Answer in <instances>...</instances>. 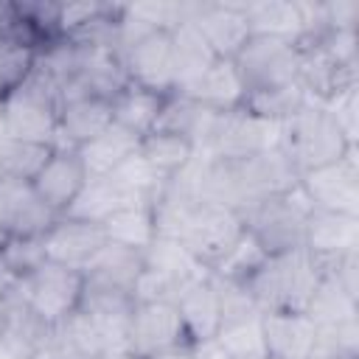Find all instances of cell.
Wrapping results in <instances>:
<instances>
[{"label": "cell", "instance_id": "cell-20", "mask_svg": "<svg viewBox=\"0 0 359 359\" xmlns=\"http://www.w3.org/2000/svg\"><path fill=\"white\" fill-rule=\"evenodd\" d=\"M241 168V180L250 196V205L266 199V196H278L286 194L297 185L300 171L294 168V163L289 160V154L283 149H272V151H261L255 157L247 160H236Z\"/></svg>", "mask_w": 359, "mask_h": 359}, {"label": "cell", "instance_id": "cell-18", "mask_svg": "<svg viewBox=\"0 0 359 359\" xmlns=\"http://www.w3.org/2000/svg\"><path fill=\"white\" fill-rule=\"evenodd\" d=\"M84 182H87V171H84L76 149H53V154L48 157V163L31 180L36 196L56 216H62L70 208V202L76 199V194L81 191Z\"/></svg>", "mask_w": 359, "mask_h": 359}, {"label": "cell", "instance_id": "cell-24", "mask_svg": "<svg viewBox=\"0 0 359 359\" xmlns=\"http://www.w3.org/2000/svg\"><path fill=\"white\" fill-rule=\"evenodd\" d=\"M140 269H143V252L140 250L107 241L81 272H84L87 283L115 289V292H123L132 297V286H135Z\"/></svg>", "mask_w": 359, "mask_h": 359}, {"label": "cell", "instance_id": "cell-14", "mask_svg": "<svg viewBox=\"0 0 359 359\" xmlns=\"http://www.w3.org/2000/svg\"><path fill=\"white\" fill-rule=\"evenodd\" d=\"M323 269L342 255L359 252V216L314 210L303 224V244H300Z\"/></svg>", "mask_w": 359, "mask_h": 359}, {"label": "cell", "instance_id": "cell-37", "mask_svg": "<svg viewBox=\"0 0 359 359\" xmlns=\"http://www.w3.org/2000/svg\"><path fill=\"white\" fill-rule=\"evenodd\" d=\"M50 154H53V146H45V143L6 140V146H3V177L31 182L39 174V168L48 163Z\"/></svg>", "mask_w": 359, "mask_h": 359}, {"label": "cell", "instance_id": "cell-1", "mask_svg": "<svg viewBox=\"0 0 359 359\" xmlns=\"http://www.w3.org/2000/svg\"><path fill=\"white\" fill-rule=\"evenodd\" d=\"M320 278H323V266L303 247H297L269 255L264 266L244 286L250 289L261 311H278V309L303 311Z\"/></svg>", "mask_w": 359, "mask_h": 359}, {"label": "cell", "instance_id": "cell-21", "mask_svg": "<svg viewBox=\"0 0 359 359\" xmlns=\"http://www.w3.org/2000/svg\"><path fill=\"white\" fill-rule=\"evenodd\" d=\"M180 93L213 112L238 109V107H244V98H247V87H244L241 73L233 59H216L194 84H188Z\"/></svg>", "mask_w": 359, "mask_h": 359}, {"label": "cell", "instance_id": "cell-34", "mask_svg": "<svg viewBox=\"0 0 359 359\" xmlns=\"http://www.w3.org/2000/svg\"><path fill=\"white\" fill-rule=\"evenodd\" d=\"M266 258L269 252L264 250V244L250 230H244L241 238L210 266V275L219 280H230V283H247L264 266Z\"/></svg>", "mask_w": 359, "mask_h": 359}, {"label": "cell", "instance_id": "cell-49", "mask_svg": "<svg viewBox=\"0 0 359 359\" xmlns=\"http://www.w3.org/2000/svg\"><path fill=\"white\" fill-rule=\"evenodd\" d=\"M309 359H325V356H309Z\"/></svg>", "mask_w": 359, "mask_h": 359}, {"label": "cell", "instance_id": "cell-13", "mask_svg": "<svg viewBox=\"0 0 359 359\" xmlns=\"http://www.w3.org/2000/svg\"><path fill=\"white\" fill-rule=\"evenodd\" d=\"M188 20L219 59H236L252 36L244 3H191Z\"/></svg>", "mask_w": 359, "mask_h": 359}, {"label": "cell", "instance_id": "cell-29", "mask_svg": "<svg viewBox=\"0 0 359 359\" xmlns=\"http://www.w3.org/2000/svg\"><path fill=\"white\" fill-rule=\"evenodd\" d=\"M244 14L252 36H269V39H283L294 45L303 39V17H300L297 0L244 3Z\"/></svg>", "mask_w": 359, "mask_h": 359}, {"label": "cell", "instance_id": "cell-22", "mask_svg": "<svg viewBox=\"0 0 359 359\" xmlns=\"http://www.w3.org/2000/svg\"><path fill=\"white\" fill-rule=\"evenodd\" d=\"M177 311L185 325V337L191 345L213 339L222 325V311H219V294L213 278H202L191 283L180 297H177Z\"/></svg>", "mask_w": 359, "mask_h": 359}, {"label": "cell", "instance_id": "cell-17", "mask_svg": "<svg viewBox=\"0 0 359 359\" xmlns=\"http://www.w3.org/2000/svg\"><path fill=\"white\" fill-rule=\"evenodd\" d=\"M266 359H309L317 345V325L306 311H261Z\"/></svg>", "mask_w": 359, "mask_h": 359}, {"label": "cell", "instance_id": "cell-39", "mask_svg": "<svg viewBox=\"0 0 359 359\" xmlns=\"http://www.w3.org/2000/svg\"><path fill=\"white\" fill-rule=\"evenodd\" d=\"M314 356H325V359H356L359 356V317L342 320L337 325L317 328Z\"/></svg>", "mask_w": 359, "mask_h": 359}, {"label": "cell", "instance_id": "cell-5", "mask_svg": "<svg viewBox=\"0 0 359 359\" xmlns=\"http://www.w3.org/2000/svg\"><path fill=\"white\" fill-rule=\"evenodd\" d=\"M11 289L48 323L59 325L65 317H70L84 292V272L73 266H62L53 261H45L25 278L14 280Z\"/></svg>", "mask_w": 359, "mask_h": 359}, {"label": "cell", "instance_id": "cell-40", "mask_svg": "<svg viewBox=\"0 0 359 359\" xmlns=\"http://www.w3.org/2000/svg\"><path fill=\"white\" fill-rule=\"evenodd\" d=\"M185 289L188 286H182L180 280L143 266L132 286V303H177Z\"/></svg>", "mask_w": 359, "mask_h": 359}, {"label": "cell", "instance_id": "cell-9", "mask_svg": "<svg viewBox=\"0 0 359 359\" xmlns=\"http://www.w3.org/2000/svg\"><path fill=\"white\" fill-rule=\"evenodd\" d=\"M300 191L311 202L314 210H331V213H348L359 216V163H356V146L345 151V157L303 171L297 180Z\"/></svg>", "mask_w": 359, "mask_h": 359}, {"label": "cell", "instance_id": "cell-4", "mask_svg": "<svg viewBox=\"0 0 359 359\" xmlns=\"http://www.w3.org/2000/svg\"><path fill=\"white\" fill-rule=\"evenodd\" d=\"M309 213H311V202L306 199L300 185H294L286 194L266 196L250 205L241 216H244V227L264 244L269 255H275V252L297 250L303 244V224Z\"/></svg>", "mask_w": 359, "mask_h": 359}, {"label": "cell", "instance_id": "cell-15", "mask_svg": "<svg viewBox=\"0 0 359 359\" xmlns=\"http://www.w3.org/2000/svg\"><path fill=\"white\" fill-rule=\"evenodd\" d=\"M59 216L36 196L34 185L0 177V230L3 236H45Z\"/></svg>", "mask_w": 359, "mask_h": 359}, {"label": "cell", "instance_id": "cell-42", "mask_svg": "<svg viewBox=\"0 0 359 359\" xmlns=\"http://www.w3.org/2000/svg\"><path fill=\"white\" fill-rule=\"evenodd\" d=\"M325 28L328 31H356L359 3L356 0H325Z\"/></svg>", "mask_w": 359, "mask_h": 359}, {"label": "cell", "instance_id": "cell-45", "mask_svg": "<svg viewBox=\"0 0 359 359\" xmlns=\"http://www.w3.org/2000/svg\"><path fill=\"white\" fill-rule=\"evenodd\" d=\"M14 280H11V275H8V269H6V264H3V258H0V292L3 289H8Z\"/></svg>", "mask_w": 359, "mask_h": 359}, {"label": "cell", "instance_id": "cell-31", "mask_svg": "<svg viewBox=\"0 0 359 359\" xmlns=\"http://www.w3.org/2000/svg\"><path fill=\"white\" fill-rule=\"evenodd\" d=\"M140 154L168 180L196 157V146L185 135L154 129L146 137H140Z\"/></svg>", "mask_w": 359, "mask_h": 359}, {"label": "cell", "instance_id": "cell-19", "mask_svg": "<svg viewBox=\"0 0 359 359\" xmlns=\"http://www.w3.org/2000/svg\"><path fill=\"white\" fill-rule=\"evenodd\" d=\"M112 123V98L104 95H76L59 104L56 149H79Z\"/></svg>", "mask_w": 359, "mask_h": 359}, {"label": "cell", "instance_id": "cell-3", "mask_svg": "<svg viewBox=\"0 0 359 359\" xmlns=\"http://www.w3.org/2000/svg\"><path fill=\"white\" fill-rule=\"evenodd\" d=\"M280 149L289 154L294 168L303 174V171H311V168H320V165H328L345 157V151L353 146L345 140L331 112L320 101H309L283 123Z\"/></svg>", "mask_w": 359, "mask_h": 359}, {"label": "cell", "instance_id": "cell-36", "mask_svg": "<svg viewBox=\"0 0 359 359\" xmlns=\"http://www.w3.org/2000/svg\"><path fill=\"white\" fill-rule=\"evenodd\" d=\"M216 342L224 348L230 359H266L264 351V334H261V317L222 325L216 334Z\"/></svg>", "mask_w": 359, "mask_h": 359}, {"label": "cell", "instance_id": "cell-26", "mask_svg": "<svg viewBox=\"0 0 359 359\" xmlns=\"http://www.w3.org/2000/svg\"><path fill=\"white\" fill-rule=\"evenodd\" d=\"M171 50H174V93L194 84L219 59L191 20H182L177 28H171Z\"/></svg>", "mask_w": 359, "mask_h": 359}, {"label": "cell", "instance_id": "cell-12", "mask_svg": "<svg viewBox=\"0 0 359 359\" xmlns=\"http://www.w3.org/2000/svg\"><path fill=\"white\" fill-rule=\"evenodd\" d=\"M123 70L129 84L151 90L157 95L174 93V50L171 31H154L123 48Z\"/></svg>", "mask_w": 359, "mask_h": 359}, {"label": "cell", "instance_id": "cell-27", "mask_svg": "<svg viewBox=\"0 0 359 359\" xmlns=\"http://www.w3.org/2000/svg\"><path fill=\"white\" fill-rule=\"evenodd\" d=\"M143 266L154 269L160 275H168L180 280L182 286H191L210 275V269L180 241L171 236H154L151 244L143 250Z\"/></svg>", "mask_w": 359, "mask_h": 359}, {"label": "cell", "instance_id": "cell-41", "mask_svg": "<svg viewBox=\"0 0 359 359\" xmlns=\"http://www.w3.org/2000/svg\"><path fill=\"white\" fill-rule=\"evenodd\" d=\"M323 107L331 112V118L342 129L345 140L351 146H356V132H359V87L353 84V87H345V90L334 93L328 101H323Z\"/></svg>", "mask_w": 359, "mask_h": 359}, {"label": "cell", "instance_id": "cell-10", "mask_svg": "<svg viewBox=\"0 0 359 359\" xmlns=\"http://www.w3.org/2000/svg\"><path fill=\"white\" fill-rule=\"evenodd\" d=\"M53 325H48L11 286L3 292V328L0 356L3 359H50Z\"/></svg>", "mask_w": 359, "mask_h": 359}, {"label": "cell", "instance_id": "cell-30", "mask_svg": "<svg viewBox=\"0 0 359 359\" xmlns=\"http://www.w3.org/2000/svg\"><path fill=\"white\" fill-rule=\"evenodd\" d=\"M165 95H157L151 90L126 84L115 98H112V121L121 123L123 129L146 137L149 132L157 129L160 112H163Z\"/></svg>", "mask_w": 359, "mask_h": 359}, {"label": "cell", "instance_id": "cell-47", "mask_svg": "<svg viewBox=\"0 0 359 359\" xmlns=\"http://www.w3.org/2000/svg\"><path fill=\"white\" fill-rule=\"evenodd\" d=\"M3 146H6V140H0V177H3Z\"/></svg>", "mask_w": 359, "mask_h": 359}, {"label": "cell", "instance_id": "cell-6", "mask_svg": "<svg viewBox=\"0 0 359 359\" xmlns=\"http://www.w3.org/2000/svg\"><path fill=\"white\" fill-rule=\"evenodd\" d=\"M283 143V123L269 121L264 115L250 112L247 107L230 109L219 115V126L213 135V143L208 149V157L219 160H247L261 151L280 149Z\"/></svg>", "mask_w": 359, "mask_h": 359}, {"label": "cell", "instance_id": "cell-38", "mask_svg": "<svg viewBox=\"0 0 359 359\" xmlns=\"http://www.w3.org/2000/svg\"><path fill=\"white\" fill-rule=\"evenodd\" d=\"M0 258H3L11 280L25 278L28 272H34L36 266L45 264L42 236H8L0 244Z\"/></svg>", "mask_w": 359, "mask_h": 359}, {"label": "cell", "instance_id": "cell-2", "mask_svg": "<svg viewBox=\"0 0 359 359\" xmlns=\"http://www.w3.org/2000/svg\"><path fill=\"white\" fill-rule=\"evenodd\" d=\"M3 107H6V140L45 143L56 149L59 90L53 79L45 76L36 65L17 90L3 95Z\"/></svg>", "mask_w": 359, "mask_h": 359}, {"label": "cell", "instance_id": "cell-11", "mask_svg": "<svg viewBox=\"0 0 359 359\" xmlns=\"http://www.w3.org/2000/svg\"><path fill=\"white\" fill-rule=\"evenodd\" d=\"M191 345L185 337V325L180 320L177 303H135L129 317V359H146L151 353Z\"/></svg>", "mask_w": 359, "mask_h": 359}, {"label": "cell", "instance_id": "cell-50", "mask_svg": "<svg viewBox=\"0 0 359 359\" xmlns=\"http://www.w3.org/2000/svg\"><path fill=\"white\" fill-rule=\"evenodd\" d=\"M118 359H129V356H118Z\"/></svg>", "mask_w": 359, "mask_h": 359}, {"label": "cell", "instance_id": "cell-35", "mask_svg": "<svg viewBox=\"0 0 359 359\" xmlns=\"http://www.w3.org/2000/svg\"><path fill=\"white\" fill-rule=\"evenodd\" d=\"M109 180H112L118 188H123L129 196H135L137 202H146V205H151V202L160 196L163 185H165V177L140 154V149H137L132 157H126V160L109 174Z\"/></svg>", "mask_w": 359, "mask_h": 359}, {"label": "cell", "instance_id": "cell-32", "mask_svg": "<svg viewBox=\"0 0 359 359\" xmlns=\"http://www.w3.org/2000/svg\"><path fill=\"white\" fill-rule=\"evenodd\" d=\"M107 241L121 244V247H132V250H146L151 244V238L157 236L154 230V216H151V205L137 202L129 208H121L118 213H112L104 224Z\"/></svg>", "mask_w": 359, "mask_h": 359}, {"label": "cell", "instance_id": "cell-44", "mask_svg": "<svg viewBox=\"0 0 359 359\" xmlns=\"http://www.w3.org/2000/svg\"><path fill=\"white\" fill-rule=\"evenodd\" d=\"M146 359H191V345H180V348H168L160 353H151Z\"/></svg>", "mask_w": 359, "mask_h": 359}, {"label": "cell", "instance_id": "cell-23", "mask_svg": "<svg viewBox=\"0 0 359 359\" xmlns=\"http://www.w3.org/2000/svg\"><path fill=\"white\" fill-rule=\"evenodd\" d=\"M137 149H140V135H135L112 121L104 132H98L87 143H81L76 149V154H79L87 177H109Z\"/></svg>", "mask_w": 359, "mask_h": 359}, {"label": "cell", "instance_id": "cell-8", "mask_svg": "<svg viewBox=\"0 0 359 359\" xmlns=\"http://www.w3.org/2000/svg\"><path fill=\"white\" fill-rule=\"evenodd\" d=\"M244 216L233 208H224V205H216V202H199L182 233H180V241L210 269L244 233Z\"/></svg>", "mask_w": 359, "mask_h": 359}, {"label": "cell", "instance_id": "cell-33", "mask_svg": "<svg viewBox=\"0 0 359 359\" xmlns=\"http://www.w3.org/2000/svg\"><path fill=\"white\" fill-rule=\"evenodd\" d=\"M303 311L314 320L317 328H323V325H337L342 320L359 317V300H353L328 272H323Z\"/></svg>", "mask_w": 359, "mask_h": 359}, {"label": "cell", "instance_id": "cell-46", "mask_svg": "<svg viewBox=\"0 0 359 359\" xmlns=\"http://www.w3.org/2000/svg\"><path fill=\"white\" fill-rule=\"evenodd\" d=\"M0 140H6V107H3V95H0Z\"/></svg>", "mask_w": 359, "mask_h": 359}, {"label": "cell", "instance_id": "cell-43", "mask_svg": "<svg viewBox=\"0 0 359 359\" xmlns=\"http://www.w3.org/2000/svg\"><path fill=\"white\" fill-rule=\"evenodd\" d=\"M191 359H230V356L224 353V348L213 337V339H205V342L191 345Z\"/></svg>", "mask_w": 359, "mask_h": 359}, {"label": "cell", "instance_id": "cell-16", "mask_svg": "<svg viewBox=\"0 0 359 359\" xmlns=\"http://www.w3.org/2000/svg\"><path fill=\"white\" fill-rule=\"evenodd\" d=\"M104 244H107V233L101 224L70 219V216H59L42 236L45 261L73 266V269H84Z\"/></svg>", "mask_w": 359, "mask_h": 359}, {"label": "cell", "instance_id": "cell-48", "mask_svg": "<svg viewBox=\"0 0 359 359\" xmlns=\"http://www.w3.org/2000/svg\"><path fill=\"white\" fill-rule=\"evenodd\" d=\"M6 292V289H3ZM3 292H0V328H3Z\"/></svg>", "mask_w": 359, "mask_h": 359}, {"label": "cell", "instance_id": "cell-7", "mask_svg": "<svg viewBox=\"0 0 359 359\" xmlns=\"http://www.w3.org/2000/svg\"><path fill=\"white\" fill-rule=\"evenodd\" d=\"M297 59H300V50L294 42L250 36V42L241 48V53L233 62L250 95V93L297 84Z\"/></svg>", "mask_w": 359, "mask_h": 359}, {"label": "cell", "instance_id": "cell-25", "mask_svg": "<svg viewBox=\"0 0 359 359\" xmlns=\"http://www.w3.org/2000/svg\"><path fill=\"white\" fill-rule=\"evenodd\" d=\"M50 359H109L104 337L90 314L76 309L59 325H53Z\"/></svg>", "mask_w": 359, "mask_h": 359}, {"label": "cell", "instance_id": "cell-28", "mask_svg": "<svg viewBox=\"0 0 359 359\" xmlns=\"http://www.w3.org/2000/svg\"><path fill=\"white\" fill-rule=\"evenodd\" d=\"M129 205H137V199L129 196L123 188H118L109 177H87V182L81 185V191L76 194V199L70 202V208L62 216L104 224L112 213H118L121 208H129Z\"/></svg>", "mask_w": 359, "mask_h": 359}]
</instances>
